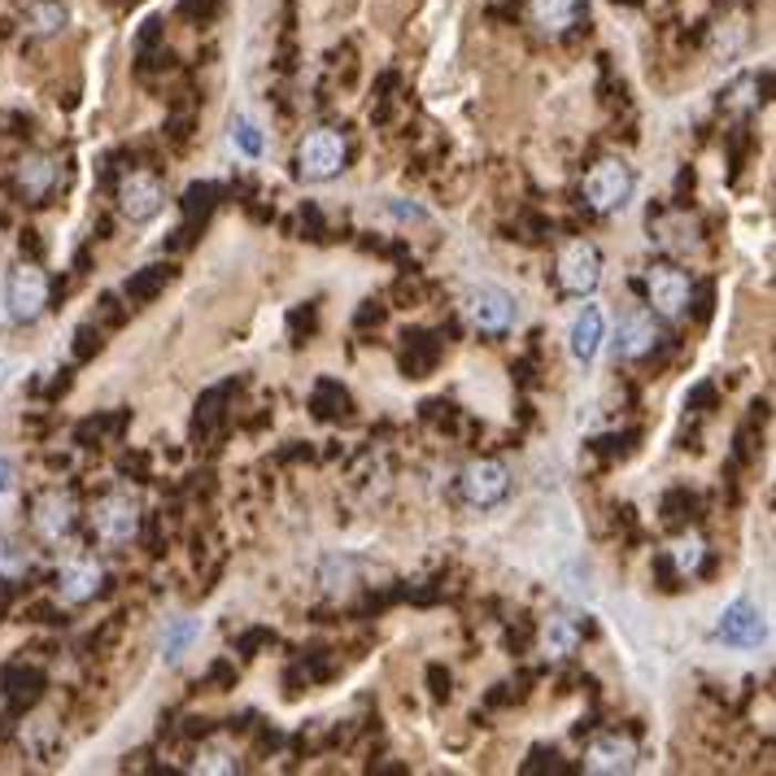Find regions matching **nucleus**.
<instances>
[{
  "label": "nucleus",
  "mask_w": 776,
  "mask_h": 776,
  "mask_svg": "<svg viewBox=\"0 0 776 776\" xmlns=\"http://www.w3.org/2000/svg\"><path fill=\"white\" fill-rule=\"evenodd\" d=\"M624 4H641V0H624Z\"/></svg>",
  "instance_id": "7c9ffc66"
},
{
  "label": "nucleus",
  "mask_w": 776,
  "mask_h": 776,
  "mask_svg": "<svg viewBox=\"0 0 776 776\" xmlns=\"http://www.w3.org/2000/svg\"><path fill=\"white\" fill-rule=\"evenodd\" d=\"M467 314H472V323H476L480 332L501 337V332H510V328H515L519 306H515V297H510L506 288L480 283V288H472V297H467Z\"/></svg>",
  "instance_id": "6e6552de"
},
{
  "label": "nucleus",
  "mask_w": 776,
  "mask_h": 776,
  "mask_svg": "<svg viewBox=\"0 0 776 776\" xmlns=\"http://www.w3.org/2000/svg\"><path fill=\"white\" fill-rule=\"evenodd\" d=\"M92 350H101V337H96L92 328H79V345H74V353H79V358H87Z\"/></svg>",
  "instance_id": "c85d7f7f"
},
{
  "label": "nucleus",
  "mask_w": 776,
  "mask_h": 776,
  "mask_svg": "<svg viewBox=\"0 0 776 776\" xmlns=\"http://www.w3.org/2000/svg\"><path fill=\"white\" fill-rule=\"evenodd\" d=\"M345 162H350V141L341 132H332V127H319V132H310L306 141L297 144V175L306 184L337 179L345 170Z\"/></svg>",
  "instance_id": "f03ea898"
},
{
  "label": "nucleus",
  "mask_w": 776,
  "mask_h": 776,
  "mask_svg": "<svg viewBox=\"0 0 776 776\" xmlns=\"http://www.w3.org/2000/svg\"><path fill=\"white\" fill-rule=\"evenodd\" d=\"M66 22H71V13H66L62 0H31L27 13H22V27H27V35H35V40L58 35Z\"/></svg>",
  "instance_id": "a211bd4d"
},
{
  "label": "nucleus",
  "mask_w": 776,
  "mask_h": 776,
  "mask_svg": "<svg viewBox=\"0 0 776 776\" xmlns=\"http://www.w3.org/2000/svg\"><path fill=\"white\" fill-rule=\"evenodd\" d=\"M580 637H584V629H580L576 615H550L546 629H541V650H546L550 659H567V654H576Z\"/></svg>",
  "instance_id": "6ab92c4d"
},
{
  "label": "nucleus",
  "mask_w": 776,
  "mask_h": 776,
  "mask_svg": "<svg viewBox=\"0 0 776 776\" xmlns=\"http://www.w3.org/2000/svg\"><path fill=\"white\" fill-rule=\"evenodd\" d=\"M659 341H663V332H659V319L650 310H629L620 319V337H615L620 358H645V353H654Z\"/></svg>",
  "instance_id": "4468645a"
},
{
  "label": "nucleus",
  "mask_w": 776,
  "mask_h": 776,
  "mask_svg": "<svg viewBox=\"0 0 776 776\" xmlns=\"http://www.w3.org/2000/svg\"><path fill=\"white\" fill-rule=\"evenodd\" d=\"M637 188V175L633 166L624 157H602L593 162V170L584 175V206L598 214H615L629 206Z\"/></svg>",
  "instance_id": "f257e3e1"
},
{
  "label": "nucleus",
  "mask_w": 776,
  "mask_h": 776,
  "mask_svg": "<svg viewBox=\"0 0 776 776\" xmlns=\"http://www.w3.org/2000/svg\"><path fill=\"white\" fill-rule=\"evenodd\" d=\"M345 411H350V393H345L341 384L323 380V384L314 389V415H319V420H337V415H345Z\"/></svg>",
  "instance_id": "5701e85b"
},
{
  "label": "nucleus",
  "mask_w": 776,
  "mask_h": 776,
  "mask_svg": "<svg viewBox=\"0 0 776 776\" xmlns=\"http://www.w3.org/2000/svg\"><path fill=\"white\" fill-rule=\"evenodd\" d=\"M58 179H62V170H58V162H53L49 153H27V157L13 166V193H18L22 201H31V206H40L44 197H53Z\"/></svg>",
  "instance_id": "9b49d317"
},
{
  "label": "nucleus",
  "mask_w": 776,
  "mask_h": 776,
  "mask_svg": "<svg viewBox=\"0 0 776 776\" xmlns=\"http://www.w3.org/2000/svg\"><path fill=\"white\" fill-rule=\"evenodd\" d=\"M214 197H218V188H214V184H193V188H188V197H184V210H188V214L210 210Z\"/></svg>",
  "instance_id": "bb28decb"
},
{
  "label": "nucleus",
  "mask_w": 776,
  "mask_h": 776,
  "mask_svg": "<svg viewBox=\"0 0 776 776\" xmlns=\"http://www.w3.org/2000/svg\"><path fill=\"white\" fill-rule=\"evenodd\" d=\"M13 489V467H9V458H0V494H9Z\"/></svg>",
  "instance_id": "c756f323"
},
{
  "label": "nucleus",
  "mask_w": 776,
  "mask_h": 776,
  "mask_svg": "<svg viewBox=\"0 0 776 776\" xmlns=\"http://www.w3.org/2000/svg\"><path fill=\"white\" fill-rule=\"evenodd\" d=\"M74 515H79L74 497L62 494V489H49V494L35 497V515H31V524H35V532H40L44 541H62V537L74 528Z\"/></svg>",
  "instance_id": "ddd939ff"
},
{
  "label": "nucleus",
  "mask_w": 776,
  "mask_h": 776,
  "mask_svg": "<svg viewBox=\"0 0 776 776\" xmlns=\"http://www.w3.org/2000/svg\"><path fill=\"white\" fill-rule=\"evenodd\" d=\"M231 144H236L245 157H258V153H262V136H258V127H254L249 118H236V123H231Z\"/></svg>",
  "instance_id": "a878e982"
},
{
  "label": "nucleus",
  "mask_w": 776,
  "mask_h": 776,
  "mask_svg": "<svg viewBox=\"0 0 776 776\" xmlns=\"http://www.w3.org/2000/svg\"><path fill=\"white\" fill-rule=\"evenodd\" d=\"M188 637H193V624H175V633L166 637V659H170V663L179 659V650H184Z\"/></svg>",
  "instance_id": "cd10ccee"
},
{
  "label": "nucleus",
  "mask_w": 776,
  "mask_h": 776,
  "mask_svg": "<svg viewBox=\"0 0 776 776\" xmlns=\"http://www.w3.org/2000/svg\"><path fill=\"white\" fill-rule=\"evenodd\" d=\"M0 685H4V694L13 703H35L40 690H44V672L40 668H27V663H13V668L0 672Z\"/></svg>",
  "instance_id": "aec40b11"
},
{
  "label": "nucleus",
  "mask_w": 776,
  "mask_h": 776,
  "mask_svg": "<svg viewBox=\"0 0 776 776\" xmlns=\"http://www.w3.org/2000/svg\"><path fill=\"white\" fill-rule=\"evenodd\" d=\"M764 96H759V74H742V79H733L728 87H724V96H720V105L724 110H733V114H746V110H755Z\"/></svg>",
  "instance_id": "4be33fe9"
},
{
  "label": "nucleus",
  "mask_w": 776,
  "mask_h": 776,
  "mask_svg": "<svg viewBox=\"0 0 776 776\" xmlns=\"http://www.w3.org/2000/svg\"><path fill=\"white\" fill-rule=\"evenodd\" d=\"M236 768H240V759H236V746H227V742H210L197 755V773H236Z\"/></svg>",
  "instance_id": "b1692460"
},
{
  "label": "nucleus",
  "mask_w": 776,
  "mask_h": 776,
  "mask_svg": "<svg viewBox=\"0 0 776 776\" xmlns=\"http://www.w3.org/2000/svg\"><path fill=\"white\" fill-rule=\"evenodd\" d=\"M559 283L571 297H589L602 283V249L593 240H567L559 249Z\"/></svg>",
  "instance_id": "20e7f679"
},
{
  "label": "nucleus",
  "mask_w": 776,
  "mask_h": 776,
  "mask_svg": "<svg viewBox=\"0 0 776 776\" xmlns=\"http://www.w3.org/2000/svg\"><path fill=\"white\" fill-rule=\"evenodd\" d=\"M672 563H676V571L694 576V571L706 563V541H703V537H685V541H676V550H672Z\"/></svg>",
  "instance_id": "393cba45"
},
{
  "label": "nucleus",
  "mask_w": 776,
  "mask_h": 776,
  "mask_svg": "<svg viewBox=\"0 0 776 776\" xmlns=\"http://www.w3.org/2000/svg\"><path fill=\"white\" fill-rule=\"evenodd\" d=\"M602 337H607V319L598 306H584L571 323V358L576 362H593L598 350H602Z\"/></svg>",
  "instance_id": "dca6fc26"
},
{
  "label": "nucleus",
  "mask_w": 776,
  "mask_h": 776,
  "mask_svg": "<svg viewBox=\"0 0 776 776\" xmlns=\"http://www.w3.org/2000/svg\"><path fill=\"white\" fill-rule=\"evenodd\" d=\"M166 283H170V267H144V271H136L132 280L123 283V292H127L132 306H144V301H153Z\"/></svg>",
  "instance_id": "412c9836"
},
{
  "label": "nucleus",
  "mask_w": 776,
  "mask_h": 776,
  "mask_svg": "<svg viewBox=\"0 0 776 776\" xmlns=\"http://www.w3.org/2000/svg\"><path fill=\"white\" fill-rule=\"evenodd\" d=\"M768 637L764 629V615L755 611V602H746V598H737L724 615H720V624H715V641H724V645H737V650H751V645H759Z\"/></svg>",
  "instance_id": "f8f14e48"
},
{
  "label": "nucleus",
  "mask_w": 776,
  "mask_h": 776,
  "mask_svg": "<svg viewBox=\"0 0 776 776\" xmlns=\"http://www.w3.org/2000/svg\"><path fill=\"white\" fill-rule=\"evenodd\" d=\"M637 768V742L624 733H598L584 751V773L593 776H624Z\"/></svg>",
  "instance_id": "9d476101"
},
{
  "label": "nucleus",
  "mask_w": 776,
  "mask_h": 776,
  "mask_svg": "<svg viewBox=\"0 0 776 776\" xmlns=\"http://www.w3.org/2000/svg\"><path fill=\"white\" fill-rule=\"evenodd\" d=\"M4 306H9V314L18 323H35L44 314V306H49V276L40 267H31V262L13 267L9 283H4Z\"/></svg>",
  "instance_id": "423d86ee"
},
{
  "label": "nucleus",
  "mask_w": 776,
  "mask_h": 776,
  "mask_svg": "<svg viewBox=\"0 0 776 776\" xmlns=\"http://www.w3.org/2000/svg\"><path fill=\"white\" fill-rule=\"evenodd\" d=\"M101 580H105V571H101V567L92 563V559H79V563L62 567L58 589H62V598H66V602H87V598H96Z\"/></svg>",
  "instance_id": "f3484780"
},
{
  "label": "nucleus",
  "mask_w": 776,
  "mask_h": 776,
  "mask_svg": "<svg viewBox=\"0 0 776 776\" xmlns=\"http://www.w3.org/2000/svg\"><path fill=\"white\" fill-rule=\"evenodd\" d=\"M645 297H650L654 314H663V319H681V314L690 310L694 283H690V276H685L681 267H672V262H654V267L645 271Z\"/></svg>",
  "instance_id": "0eeeda50"
},
{
  "label": "nucleus",
  "mask_w": 776,
  "mask_h": 776,
  "mask_svg": "<svg viewBox=\"0 0 776 776\" xmlns=\"http://www.w3.org/2000/svg\"><path fill=\"white\" fill-rule=\"evenodd\" d=\"M92 528L105 546H127L141 537V506L132 494H110L96 501L92 510Z\"/></svg>",
  "instance_id": "39448f33"
},
{
  "label": "nucleus",
  "mask_w": 776,
  "mask_h": 776,
  "mask_svg": "<svg viewBox=\"0 0 776 776\" xmlns=\"http://www.w3.org/2000/svg\"><path fill=\"white\" fill-rule=\"evenodd\" d=\"M584 13V0H528V18L541 35H567Z\"/></svg>",
  "instance_id": "2eb2a0df"
},
{
  "label": "nucleus",
  "mask_w": 776,
  "mask_h": 776,
  "mask_svg": "<svg viewBox=\"0 0 776 776\" xmlns=\"http://www.w3.org/2000/svg\"><path fill=\"white\" fill-rule=\"evenodd\" d=\"M162 206H166V188H162L157 175L132 170V175L118 184V214H123L127 223H148V218L162 214Z\"/></svg>",
  "instance_id": "1a4fd4ad"
},
{
  "label": "nucleus",
  "mask_w": 776,
  "mask_h": 776,
  "mask_svg": "<svg viewBox=\"0 0 776 776\" xmlns=\"http://www.w3.org/2000/svg\"><path fill=\"white\" fill-rule=\"evenodd\" d=\"M506 494H510V472L497 458H476V463H467L458 472V497L467 506H476V510H489Z\"/></svg>",
  "instance_id": "7ed1b4c3"
}]
</instances>
